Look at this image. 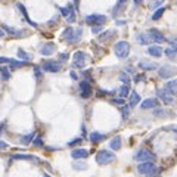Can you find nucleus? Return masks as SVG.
Listing matches in <instances>:
<instances>
[{
	"mask_svg": "<svg viewBox=\"0 0 177 177\" xmlns=\"http://www.w3.org/2000/svg\"><path fill=\"white\" fill-rule=\"evenodd\" d=\"M81 34H83V28H72V27H68L62 33V37L65 41L68 43H78L80 39H81Z\"/></svg>",
	"mask_w": 177,
	"mask_h": 177,
	"instance_id": "1",
	"label": "nucleus"
},
{
	"mask_svg": "<svg viewBox=\"0 0 177 177\" xmlns=\"http://www.w3.org/2000/svg\"><path fill=\"white\" fill-rule=\"evenodd\" d=\"M112 161H115V154L111 152V151L100 149L96 155V162L99 165H106V164H111Z\"/></svg>",
	"mask_w": 177,
	"mask_h": 177,
	"instance_id": "2",
	"label": "nucleus"
},
{
	"mask_svg": "<svg viewBox=\"0 0 177 177\" xmlns=\"http://www.w3.org/2000/svg\"><path fill=\"white\" fill-rule=\"evenodd\" d=\"M114 52H115V55L120 59H126L128 56V53H130V44L127 41H118L114 46Z\"/></svg>",
	"mask_w": 177,
	"mask_h": 177,
	"instance_id": "3",
	"label": "nucleus"
},
{
	"mask_svg": "<svg viewBox=\"0 0 177 177\" xmlns=\"http://www.w3.org/2000/svg\"><path fill=\"white\" fill-rule=\"evenodd\" d=\"M88 59V56L84 52H75L72 56V66L74 68H83L86 65V61Z\"/></svg>",
	"mask_w": 177,
	"mask_h": 177,
	"instance_id": "4",
	"label": "nucleus"
},
{
	"mask_svg": "<svg viewBox=\"0 0 177 177\" xmlns=\"http://www.w3.org/2000/svg\"><path fill=\"white\" fill-rule=\"evenodd\" d=\"M137 171L140 174H143V176H148L151 173L158 171V168H156V165H155L154 162H140L137 165Z\"/></svg>",
	"mask_w": 177,
	"mask_h": 177,
	"instance_id": "5",
	"label": "nucleus"
},
{
	"mask_svg": "<svg viewBox=\"0 0 177 177\" xmlns=\"http://www.w3.org/2000/svg\"><path fill=\"white\" fill-rule=\"evenodd\" d=\"M136 160L139 162H152V161H155V155L148 149H140L136 154Z\"/></svg>",
	"mask_w": 177,
	"mask_h": 177,
	"instance_id": "6",
	"label": "nucleus"
},
{
	"mask_svg": "<svg viewBox=\"0 0 177 177\" xmlns=\"http://www.w3.org/2000/svg\"><path fill=\"white\" fill-rule=\"evenodd\" d=\"M41 68H43L46 72L56 74V72H59L62 69V64H61V62H56V61H46Z\"/></svg>",
	"mask_w": 177,
	"mask_h": 177,
	"instance_id": "7",
	"label": "nucleus"
},
{
	"mask_svg": "<svg viewBox=\"0 0 177 177\" xmlns=\"http://www.w3.org/2000/svg\"><path fill=\"white\" fill-rule=\"evenodd\" d=\"M156 94H158V98H160L165 105H171L173 102H174V98H173V93H170L168 90H165V88H158V92H156Z\"/></svg>",
	"mask_w": 177,
	"mask_h": 177,
	"instance_id": "8",
	"label": "nucleus"
},
{
	"mask_svg": "<svg viewBox=\"0 0 177 177\" xmlns=\"http://www.w3.org/2000/svg\"><path fill=\"white\" fill-rule=\"evenodd\" d=\"M86 21L88 24H94V25H100V24H103V22L108 21V18L105 15H99V13H93V15H88L86 17Z\"/></svg>",
	"mask_w": 177,
	"mask_h": 177,
	"instance_id": "9",
	"label": "nucleus"
},
{
	"mask_svg": "<svg viewBox=\"0 0 177 177\" xmlns=\"http://www.w3.org/2000/svg\"><path fill=\"white\" fill-rule=\"evenodd\" d=\"M148 36H149V40H154L156 43H164L165 41V37H164V34L158 31L156 28H151L149 31H148Z\"/></svg>",
	"mask_w": 177,
	"mask_h": 177,
	"instance_id": "10",
	"label": "nucleus"
},
{
	"mask_svg": "<svg viewBox=\"0 0 177 177\" xmlns=\"http://www.w3.org/2000/svg\"><path fill=\"white\" fill-rule=\"evenodd\" d=\"M92 86H90V83L88 81H81L80 83V96L83 98V99H87V98H90L92 96Z\"/></svg>",
	"mask_w": 177,
	"mask_h": 177,
	"instance_id": "11",
	"label": "nucleus"
},
{
	"mask_svg": "<svg viewBox=\"0 0 177 177\" xmlns=\"http://www.w3.org/2000/svg\"><path fill=\"white\" fill-rule=\"evenodd\" d=\"M160 77L161 78H170V77H173L174 74H176V68L174 66H170V65H165V66H161L160 68Z\"/></svg>",
	"mask_w": 177,
	"mask_h": 177,
	"instance_id": "12",
	"label": "nucleus"
},
{
	"mask_svg": "<svg viewBox=\"0 0 177 177\" xmlns=\"http://www.w3.org/2000/svg\"><path fill=\"white\" fill-rule=\"evenodd\" d=\"M12 160H22V161H33V162H40V160L34 155L30 154H15L12 155Z\"/></svg>",
	"mask_w": 177,
	"mask_h": 177,
	"instance_id": "13",
	"label": "nucleus"
},
{
	"mask_svg": "<svg viewBox=\"0 0 177 177\" xmlns=\"http://www.w3.org/2000/svg\"><path fill=\"white\" fill-rule=\"evenodd\" d=\"M55 52H56V46L53 43H46L43 47L40 49V53L43 56H50V55H53Z\"/></svg>",
	"mask_w": 177,
	"mask_h": 177,
	"instance_id": "14",
	"label": "nucleus"
},
{
	"mask_svg": "<svg viewBox=\"0 0 177 177\" xmlns=\"http://www.w3.org/2000/svg\"><path fill=\"white\" fill-rule=\"evenodd\" d=\"M71 156L74 160H84L88 156V151L87 149H83V148H78V149H74L71 152Z\"/></svg>",
	"mask_w": 177,
	"mask_h": 177,
	"instance_id": "15",
	"label": "nucleus"
},
{
	"mask_svg": "<svg viewBox=\"0 0 177 177\" xmlns=\"http://www.w3.org/2000/svg\"><path fill=\"white\" fill-rule=\"evenodd\" d=\"M158 106V100L154 99V98H149V99H145L142 103H140V108L142 109H154Z\"/></svg>",
	"mask_w": 177,
	"mask_h": 177,
	"instance_id": "16",
	"label": "nucleus"
},
{
	"mask_svg": "<svg viewBox=\"0 0 177 177\" xmlns=\"http://www.w3.org/2000/svg\"><path fill=\"white\" fill-rule=\"evenodd\" d=\"M148 53H149L151 56H154V58H161L162 53H164V50H162L161 46L154 44V46H149V47H148Z\"/></svg>",
	"mask_w": 177,
	"mask_h": 177,
	"instance_id": "17",
	"label": "nucleus"
},
{
	"mask_svg": "<svg viewBox=\"0 0 177 177\" xmlns=\"http://www.w3.org/2000/svg\"><path fill=\"white\" fill-rule=\"evenodd\" d=\"M139 68H142L145 71H154V69H158V65L155 62H148V61H140L139 62Z\"/></svg>",
	"mask_w": 177,
	"mask_h": 177,
	"instance_id": "18",
	"label": "nucleus"
},
{
	"mask_svg": "<svg viewBox=\"0 0 177 177\" xmlns=\"http://www.w3.org/2000/svg\"><path fill=\"white\" fill-rule=\"evenodd\" d=\"M17 7H18V9H19V11H21L22 17H24V18H25V19H27V22H28V24H30L31 27L37 28V24H36V22H33V21H31V19H30V17H28V13H27V9H25V6L22 5V3H17Z\"/></svg>",
	"mask_w": 177,
	"mask_h": 177,
	"instance_id": "19",
	"label": "nucleus"
},
{
	"mask_svg": "<svg viewBox=\"0 0 177 177\" xmlns=\"http://www.w3.org/2000/svg\"><path fill=\"white\" fill-rule=\"evenodd\" d=\"M88 139H90L92 143H100V142H103L105 134H102V133H99V132H93V133H90Z\"/></svg>",
	"mask_w": 177,
	"mask_h": 177,
	"instance_id": "20",
	"label": "nucleus"
},
{
	"mask_svg": "<svg viewBox=\"0 0 177 177\" xmlns=\"http://www.w3.org/2000/svg\"><path fill=\"white\" fill-rule=\"evenodd\" d=\"M2 30H5L6 33L12 34V36H15L17 39H21L22 36H24V31H18V30H13V28L7 27V25H2Z\"/></svg>",
	"mask_w": 177,
	"mask_h": 177,
	"instance_id": "21",
	"label": "nucleus"
},
{
	"mask_svg": "<svg viewBox=\"0 0 177 177\" xmlns=\"http://www.w3.org/2000/svg\"><path fill=\"white\" fill-rule=\"evenodd\" d=\"M109 146L112 151H118L121 148V137H120V136H115V137L109 142Z\"/></svg>",
	"mask_w": 177,
	"mask_h": 177,
	"instance_id": "22",
	"label": "nucleus"
},
{
	"mask_svg": "<svg viewBox=\"0 0 177 177\" xmlns=\"http://www.w3.org/2000/svg\"><path fill=\"white\" fill-rule=\"evenodd\" d=\"M139 102H140V96H139L136 92H132V94H130V102H128V108L136 106Z\"/></svg>",
	"mask_w": 177,
	"mask_h": 177,
	"instance_id": "23",
	"label": "nucleus"
},
{
	"mask_svg": "<svg viewBox=\"0 0 177 177\" xmlns=\"http://www.w3.org/2000/svg\"><path fill=\"white\" fill-rule=\"evenodd\" d=\"M18 58H21L22 61H25V62H30L33 59V55L25 52V50H22V49H18Z\"/></svg>",
	"mask_w": 177,
	"mask_h": 177,
	"instance_id": "24",
	"label": "nucleus"
},
{
	"mask_svg": "<svg viewBox=\"0 0 177 177\" xmlns=\"http://www.w3.org/2000/svg\"><path fill=\"white\" fill-rule=\"evenodd\" d=\"M34 137H36V133H34V132L28 133V134H25V136H22V137H21V143L22 145H30L31 142H33Z\"/></svg>",
	"mask_w": 177,
	"mask_h": 177,
	"instance_id": "25",
	"label": "nucleus"
},
{
	"mask_svg": "<svg viewBox=\"0 0 177 177\" xmlns=\"http://www.w3.org/2000/svg\"><path fill=\"white\" fill-rule=\"evenodd\" d=\"M0 75H2V78H3L5 81H7V80L11 78V72H9V68H6V66H0Z\"/></svg>",
	"mask_w": 177,
	"mask_h": 177,
	"instance_id": "26",
	"label": "nucleus"
},
{
	"mask_svg": "<svg viewBox=\"0 0 177 177\" xmlns=\"http://www.w3.org/2000/svg\"><path fill=\"white\" fill-rule=\"evenodd\" d=\"M165 90H168L170 93H173V92H176V90H177V80L168 81V83L165 84Z\"/></svg>",
	"mask_w": 177,
	"mask_h": 177,
	"instance_id": "27",
	"label": "nucleus"
},
{
	"mask_svg": "<svg viewBox=\"0 0 177 177\" xmlns=\"http://www.w3.org/2000/svg\"><path fill=\"white\" fill-rule=\"evenodd\" d=\"M136 40H137L140 44H148L149 43V37H148L146 34H143V33H139L137 37H136Z\"/></svg>",
	"mask_w": 177,
	"mask_h": 177,
	"instance_id": "28",
	"label": "nucleus"
},
{
	"mask_svg": "<svg viewBox=\"0 0 177 177\" xmlns=\"http://www.w3.org/2000/svg\"><path fill=\"white\" fill-rule=\"evenodd\" d=\"M118 92H120V96H121V99H124V98H127L128 94H130V88H128V86H121Z\"/></svg>",
	"mask_w": 177,
	"mask_h": 177,
	"instance_id": "29",
	"label": "nucleus"
},
{
	"mask_svg": "<svg viewBox=\"0 0 177 177\" xmlns=\"http://www.w3.org/2000/svg\"><path fill=\"white\" fill-rule=\"evenodd\" d=\"M165 12V7H160V9H156V11L154 12V15H152V19L154 21H156V19H160L161 17H162V13Z\"/></svg>",
	"mask_w": 177,
	"mask_h": 177,
	"instance_id": "30",
	"label": "nucleus"
},
{
	"mask_svg": "<svg viewBox=\"0 0 177 177\" xmlns=\"http://www.w3.org/2000/svg\"><path fill=\"white\" fill-rule=\"evenodd\" d=\"M33 145L36 146V148H43V146H44L43 139L40 137V136H36V137L33 139Z\"/></svg>",
	"mask_w": 177,
	"mask_h": 177,
	"instance_id": "31",
	"label": "nucleus"
},
{
	"mask_svg": "<svg viewBox=\"0 0 177 177\" xmlns=\"http://www.w3.org/2000/svg\"><path fill=\"white\" fill-rule=\"evenodd\" d=\"M71 12H74V11H72V7H71V6H68V7H61V13H62V17L68 18L69 15H71Z\"/></svg>",
	"mask_w": 177,
	"mask_h": 177,
	"instance_id": "32",
	"label": "nucleus"
},
{
	"mask_svg": "<svg viewBox=\"0 0 177 177\" xmlns=\"http://www.w3.org/2000/svg\"><path fill=\"white\" fill-rule=\"evenodd\" d=\"M34 75H36V78L41 80V77H43V72H41V68H40V66H34Z\"/></svg>",
	"mask_w": 177,
	"mask_h": 177,
	"instance_id": "33",
	"label": "nucleus"
},
{
	"mask_svg": "<svg viewBox=\"0 0 177 177\" xmlns=\"http://www.w3.org/2000/svg\"><path fill=\"white\" fill-rule=\"evenodd\" d=\"M112 34H114V31H106V33H102V34H100V37H99V40H100V41H105V40L109 39V36H112Z\"/></svg>",
	"mask_w": 177,
	"mask_h": 177,
	"instance_id": "34",
	"label": "nucleus"
},
{
	"mask_svg": "<svg viewBox=\"0 0 177 177\" xmlns=\"http://www.w3.org/2000/svg\"><path fill=\"white\" fill-rule=\"evenodd\" d=\"M81 142H83V139L77 137V139H74V140H69V142H68V146H77V145H80Z\"/></svg>",
	"mask_w": 177,
	"mask_h": 177,
	"instance_id": "35",
	"label": "nucleus"
},
{
	"mask_svg": "<svg viewBox=\"0 0 177 177\" xmlns=\"http://www.w3.org/2000/svg\"><path fill=\"white\" fill-rule=\"evenodd\" d=\"M15 59H11V58H6V56H0V65L2 64H12Z\"/></svg>",
	"mask_w": 177,
	"mask_h": 177,
	"instance_id": "36",
	"label": "nucleus"
},
{
	"mask_svg": "<svg viewBox=\"0 0 177 177\" xmlns=\"http://www.w3.org/2000/svg\"><path fill=\"white\" fill-rule=\"evenodd\" d=\"M72 167H74L75 170H86V168H87V164H78V162H74Z\"/></svg>",
	"mask_w": 177,
	"mask_h": 177,
	"instance_id": "37",
	"label": "nucleus"
},
{
	"mask_svg": "<svg viewBox=\"0 0 177 177\" xmlns=\"http://www.w3.org/2000/svg\"><path fill=\"white\" fill-rule=\"evenodd\" d=\"M127 2H128V0H118V3H117V6H115V9H114V12H117L118 9H121V7H122L124 5H126Z\"/></svg>",
	"mask_w": 177,
	"mask_h": 177,
	"instance_id": "38",
	"label": "nucleus"
},
{
	"mask_svg": "<svg viewBox=\"0 0 177 177\" xmlns=\"http://www.w3.org/2000/svg\"><path fill=\"white\" fill-rule=\"evenodd\" d=\"M102 31V25H93L92 27V33L93 34H99Z\"/></svg>",
	"mask_w": 177,
	"mask_h": 177,
	"instance_id": "39",
	"label": "nucleus"
},
{
	"mask_svg": "<svg viewBox=\"0 0 177 177\" xmlns=\"http://www.w3.org/2000/svg\"><path fill=\"white\" fill-rule=\"evenodd\" d=\"M120 78H121L122 81H124V86H128V84H130V80H128V77L126 75V74H124V72H122L121 75H120Z\"/></svg>",
	"mask_w": 177,
	"mask_h": 177,
	"instance_id": "40",
	"label": "nucleus"
},
{
	"mask_svg": "<svg viewBox=\"0 0 177 177\" xmlns=\"http://www.w3.org/2000/svg\"><path fill=\"white\" fill-rule=\"evenodd\" d=\"M165 55L174 56V55H177V50H174L173 47H170V49H165Z\"/></svg>",
	"mask_w": 177,
	"mask_h": 177,
	"instance_id": "41",
	"label": "nucleus"
},
{
	"mask_svg": "<svg viewBox=\"0 0 177 177\" xmlns=\"http://www.w3.org/2000/svg\"><path fill=\"white\" fill-rule=\"evenodd\" d=\"M168 41H170V44H171V47H173V49L177 50V37H174V39H170Z\"/></svg>",
	"mask_w": 177,
	"mask_h": 177,
	"instance_id": "42",
	"label": "nucleus"
},
{
	"mask_svg": "<svg viewBox=\"0 0 177 177\" xmlns=\"http://www.w3.org/2000/svg\"><path fill=\"white\" fill-rule=\"evenodd\" d=\"M111 102H112L114 105H124V99H121V98H120V99H112Z\"/></svg>",
	"mask_w": 177,
	"mask_h": 177,
	"instance_id": "43",
	"label": "nucleus"
},
{
	"mask_svg": "<svg viewBox=\"0 0 177 177\" xmlns=\"http://www.w3.org/2000/svg\"><path fill=\"white\" fill-rule=\"evenodd\" d=\"M128 109H130V108H128V105L122 108V118H124V120H126V118L128 117Z\"/></svg>",
	"mask_w": 177,
	"mask_h": 177,
	"instance_id": "44",
	"label": "nucleus"
},
{
	"mask_svg": "<svg viewBox=\"0 0 177 177\" xmlns=\"http://www.w3.org/2000/svg\"><path fill=\"white\" fill-rule=\"evenodd\" d=\"M7 148H9V145L3 142V140H0V149H7Z\"/></svg>",
	"mask_w": 177,
	"mask_h": 177,
	"instance_id": "45",
	"label": "nucleus"
},
{
	"mask_svg": "<svg viewBox=\"0 0 177 177\" xmlns=\"http://www.w3.org/2000/svg\"><path fill=\"white\" fill-rule=\"evenodd\" d=\"M59 59H61L62 62L66 61V59H68V53H61V55H59Z\"/></svg>",
	"mask_w": 177,
	"mask_h": 177,
	"instance_id": "46",
	"label": "nucleus"
},
{
	"mask_svg": "<svg viewBox=\"0 0 177 177\" xmlns=\"http://www.w3.org/2000/svg\"><path fill=\"white\" fill-rule=\"evenodd\" d=\"M69 75H71V78H72V80H77V78H78V75H77V74H75V72H74V71H71V72H69Z\"/></svg>",
	"mask_w": 177,
	"mask_h": 177,
	"instance_id": "47",
	"label": "nucleus"
},
{
	"mask_svg": "<svg viewBox=\"0 0 177 177\" xmlns=\"http://www.w3.org/2000/svg\"><path fill=\"white\" fill-rule=\"evenodd\" d=\"M158 173H160V170H158V171H155V173H151V174H148L146 177H158Z\"/></svg>",
	"mask_w": 177,
	"mask_h": 177,
	"instance_id": "48",
	"label": "nucleus"
},
{
	"mask_svg": "<svg viewBox=\"0 0 177 177\" xmlns=\"http://www.w3.org/2000/svg\"><path fill=\"white\" fill-rule=\"evenodd\" d=\"M161 3H162V0H155V3L152 6H154V7H156V6H160Z\"/></svg>",
	"mask_w": 177,
	"mask_h": 177,
	"instance_id": "49",
	"label": "nucleus"
},
{
	"mask_svg": "<svg viewBox=\"0 0 177 177\" xmlns=\"http://www.w3.org/2000/svg\"><path fill=\"white\" fill-rule=\"evenodd\" d=\"M3 128H5V124H3V122H0V134H2V132H3Z\"/></svg>",
	"mask_w": 177,
	"mask_h": 177,
	"instance_id": "50",
	"label": "nucleus"
},
{
	"mask_svg": "<svg viewBox=\"0 0 177 177\" xmlns=\"http://www.w3.org/2000/svg\"><path fill=\"white\" fill-rule=\"evenodd\" d=\"M0 37H5V31L3 30H0Z\"/></svg>",
	"mask_w": 177,
	"mask_h": 177,
	"instance_id": "51",
	"label": "nucleus"
},
{
	"mask_svg": "<svg viewBox=\"0 0 177 177\" xmlns=\"http://www.w3.org/2000/svg\"><path fill=\"white\" fill-rule=\"evenodd\" d=\"M140 80H143V77H140V75H137V77H136V81H140Z\"/></svg>",
	"mask_w": 177,
	"mask_h": 177,
	"instance_id": "52",
	"label": "nucleus"
},
{
	"mask_svg": "<svg viewBox=\"0 0 177 177\" xmlns=\"http://www.w3.org/2000/svg\"><path fill=\"white\" fill-rule=\"evenodd\" d=\"M133 2H134V3H140L142 0H133Z\"/></svg>",
	"mask_w": 177,
	"mask_h": 177,
	"instance_id": "53",
	"label": "nucleus"
},
{
	"mask_svg": "<svg viewBox=\"0 0 177 177\" xmlns=\"http://www.w3.org/2000/svg\"><path fill=\"white\" fill-rule=\"evenodd\" d=\"M43 177H50V176H49V174H44V176H43Z\"/></svg>",
	"mask_w": 177,
	"mask_h": 177,
	"instance_id": "54",
	"label": "nucleus"
}]
</instances>
